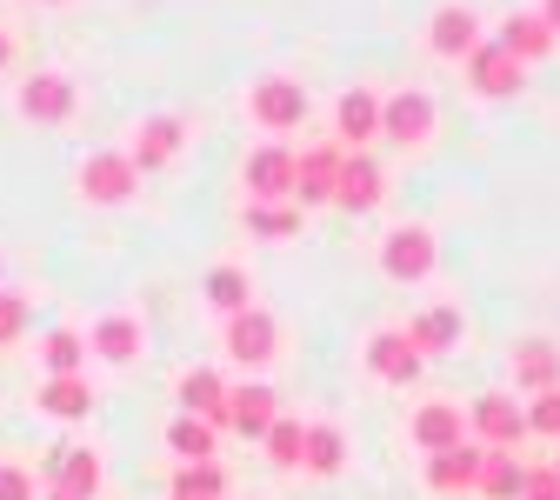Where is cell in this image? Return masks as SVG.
Instances as JSON below:
<instances>
[{"instance_id":"obj_8","label":"cell","mask_w":560,"mask_h":500,"mask_svg":"<svg viewBox=\"0 0 560 500\" xmlns=\"http://www.w3.org/2000/svg\"><path fill=\"white\" fill-rule=\"evenodd\" d=\"M334 133H340V148H347V154H361L368 140L381 133V101H374L368 88L340 94V107H334Z\"/></svg>"},{"instance_id":"obj_40","label":"cell","mask_w":560,"mask_h":500,"mask_svg":"<svg viewBox=\"0 0 560 500\" xmlns=\"http://www.w3.org/2000/svg\"><path fill=\"white\" fill-rule=\"evenodd\" d=\"M54 500H67V493H60V487H54Z\"/></svg>"},{"instance_id":"obj_2","label":"cell","mask_w":560,"mask_h":500,"mask_svg":"<svg viewBox=\"0 0 560 500\" xmlns=\"http://www.w3.org/2000/svg\"><path fill=\"white\" fill-rule=\"evenodd\" d=\"M381 133L400 140V148H413V140H428L434 133V101L420 94V88H400L381 101Z\"/></svg>"},{"instance_id":"obj_25","label":"cell","mask_w":560,"mask_h":500,"mask_svg":"<svg viewBox=\"0 0 560 500\" xmlns=\"http://www.w3.org/2000/svg\"><path fill=\"white\" fill-rule=\"evenodd\" d=\"M501 47H508V54H514V60L527 67V60H540V54L553 47V27H547L540 14H514V21L501 27Z\"/></svg>"},{"instance_id":"obj_34","label":"cell","mask_w":560,"mask_h":500,"mask_svg":"<svg viewBox=\"0 0 560 500\" xmlns=\"http://www.w3.org/2000/svg\"><path fill=\"white\" fill-rule=\"evenodd\" d=\"M527 434L560 441V387H540V394H534V407H527Z\"/></svg>"},{"instance_id":"obj_35","label":"cell","mask_w":560,"mask_h":500,"mask_svg":"<svg viewBox=\"0 0 560 500\" xmlns=\"http://www.w3.org/2000/svg\"><path fill=\"white\" fill-rule=\"evenodd\" d=\"M27 334V301L21 294H0V347Z\"/></svg>"},{"instance_id":"obj_7","label":"cell","mask_w":560,"mask_h":500,"mask_svg":"<svg viewBox=\"0 0 560 500\" xmlns=\"http://www.w3.org/2000/svg\"><path fill=\"white\" fill-rule=\"evenodd\" d=\"M21 114L27 120H40V127H54V120H67L74 114V81L67 74H34V81H21Z\"/></svg>"},{"instance_id":"obj_28","label":"cell","mask_w":560,"mask_h":500,"mask_svg":"<svg viewBox=\"0 0 560 500\" xmlns=\"http://www.w3.org/2000/svg\"><path fill=\"white\" fill-rule=\"evenodd\" d=\"M167 441H174V454H180L187 467L214 461V427H207V420H194V414H180V420L167 427Z\"/></svg>"},{"instance_id":"obj_30","label":"cell","mask_w":560,"mask_h":500,"mask_svg":"<svg viewBox=\"0 0 560 500\" xmlns=\"http://www.w3.org/2000/svg\"><path fill=\"white\" fill-rule=\"evenodd\" d=\"M247 294H254V288H247V274H241V267H214V274H207V301H214V307L247 314V307H254Z\"/></svg>"},{"instance_id":"obj_18","label":"cell","mask_w":560,"mask_h":500,"mask_svg":"<svg viewBox=\"0 0 560 500\" xmlns=\"http://www.w3.org/2000/svg\"><path fill=\"white\" fill-rule=\"evenodd\" d=\"M228 407H234V427H241L247 441H267V427L280 420L273 387H234V394H228Z\"/></svg>"},{"instance_id":"obj_33","label":"cell","mask_w":560,"mask_h":500,"mask_svg":"<svg viewBox=\"0 0 560 500\" xmlns=\"http://www.w3.org/2000/svg\"><path fill=\"white\" fill-rule=\"evenodd\" d=\"M174 500H221V467H214V461L180 467V474H174Z\"/></svg>"},{"instance_id":"obj_20","label":"cell","mask_w":560,"mask_h":500,"mask_svg":"<svg viewBox=\"0 0 560 500\" xmlns=\"http://www.w3.org/2000/svg\"><path fill=\"white\" fill-rule=\"evenodd\" d=\"M514 381L534 387V394L553 387V381H560V347H553V340H527V347H514Z\"/></svg>"},{"instance_id":"obj_39","label":"cell","mask_w":560,"mask_h":500,"mask_svg":"<svg viewBox=\"0 0 560 500\" xmlns=\"http://www.w3.org/2000/svg\"><path fill=\"white\" fill-rule=\"evenodd\" d=\"M8 60H14V40H8V27H0V74H8Z\"/></svg>"},{"instance_id":"obj_19","label":"cell","mask_w":560,"mask_h":500,"mask_svg":"<svg viewBox=\"0 0 560 500\" xmlns=\"http://www.w3.org/2000/svg\"><path fill=\"white\" fill-rule=\"evenodd\" d=\"M413 441L428 447V454H447V447H460V407H447V400L420 407V414H413Z\"/></svg>"},{"instance_id":"obj_26","label":"cell","mask_w":560,"mask_h":500,"mask_svg":"<svg viewBox=\"0 0 560 500\" xmlns=\"http://www.w3.org/2000/svg\"><path fill=\"white\" fill-rule=\"evenodd\" d=\"M40 361H47V381L81 374V368H88V340H81V334H67V327H54V334L40 340Z\"/></svg>"},{"instance_id":"obj_38","label":"cell","mask_w":560,"mask_h":500,"mask_svg":"<svg viewBox=\"0 0 560 500\" xmlns=\"http://www.w3.org/2000/svg\"><path fill=\"white\" fill-rule=\"evenodd\" d=\"M540 21H547V27L560 34V0H540Z\"/></svg>"},{"instance_id":"obj_37","label":"cell","mask_w":560,"mask_h":500,"mask_svg":"<svg viewBox=\"0 0 560 500\" xmlns=\"http://www.w3.org/2000/svg\"><path fill=\"white\" fill-rule=\"evenodd\" d=\"M0 500H34V480L21 467H0Z\"/></svg>"},{"instance_id":"obj_1","label":"cell","mask_w":560,"mask_h":500,"mask_svg":"<svg viewBox=\"0 0 560 500\" xmlns=\"http://www.w3.org/2000/svg\"><path fill=\"white\" fill-rule=\"evenodd\" d=\"M474 427H480L487 454H514V447L527 441V414H521L508 394H480V400H474Z\"/></svg>"},{"instance_id":"obj_16","label":"cell","mask_w":560,"mask_h":500,"mask_svg":"<svg viewBox=\"0 0 560 500\" xmlns=\"http://www.w3.org/2000/svg\"><path fill=\"white\" fill-rule=\"evenodd\" d=\"M480 467H487V447H447V454H434L428 461V480L441 487V493H467V487H480Z\"/></svg>"},{"instance_id":"obj_29","label":"cell","mask_w":560,"mask_h":500,"mask_svg":"<svg viewBox=\"0 0 560 500\" xmlns=\"http://www.w3.org/2000/svg\"><path fill=\"white\" fill-rule=\"evenodd\" d=\"M340 461H347V441H340V427H307L301 467H314V474H340Z\"/></svg>"},{"instance_id":"obj_10","label":"cell","mask_w":560,"mask_h":500,"mask_svg":"<svg viewBox=\"0 0 560 500\" xmlns=\"http://www.w3.org/2000/svg\"><path fill=\"white\" fill-rule=\"evenodd\" d=\"M340 161H347V148H340V140H334V148H307V154L294 161V194H301V207H314V200H334Z\"/></svg>"},{"instance_id":"obj_31","label":"cell","mask_w":560,"mask_h":500,"mask_svg":"<svg viewBox=\"0 0 560 500\" xmlns=\"http://www.w3.org/2000/svg\"><path fill=\"white\" fill-rule=\"evenodd\" d=\"M301 447H307V427L301 420H273L267 427V461L273 467H301Z\"/></svg>"},{"instance_id":"obj_24","label":"cell","mask_w":560,"mask_h":500,"mask_svg":"<svg viewBox=\"0 0 560 500\" xmlns=\"http://www.w3.org/2000/svg\"><path fill=\"white\" fill-rule=\"evenodd\" d=\"M407 340H413V353H441V347H460V314L454 307H428L413 327H407Z\"/></svg>"},{"instance_id":"obj_12","label":"cell","mask_w":560,"mask_h":500,"mask_svg":"<svg viewBox=\"0 0 560 500\" xmlns=\"http://www.w3.org/2000/svg\"><path fill=\"white\" fill-rule=\"evenodd\" d=\"M381 194H387V187H381V167H374L368 154H347V161H340L334 200H340L347 213H374V207H381Z\"/></svg>"},{"instance_id":"obj_5","label":"cell","mask_w":560,"mask_h":500,"mask_svg":"<svg viewBox=\"0 0 560 500\" xmlns=\"http://www.w3.org/2000/svg\"><path fill=\"white\" fill-rule=\"evenodd\" d=\"M254 120H260L267 133L301 127V120H307V88H301V81H260V88H254Z\"/></svg>"},{"instance_id":"obj_4","label":"cell","mask_w":560,"mask_h":500,"mask_svg":"<svg viewBox=\"0 0 560 500\" xmlns=\"http://www.w3.org/2000/svg\"><path fill=\"white\" fill-rule=\"evenodd\" d=\"M180 140H187V127H180L174 114H154V120H140V133H133V148H127L133 174H154V167H167V161L180 154Z\"/></svg>"},{"instance_id":"obj_13","label":"cell","mask_w":560,"mask_h":500,"mask_svg":"<svg viewBox=\"0 0 560 500\" xmlns=\"http://www.w3.org/2000/svg\"><path fill=\"white\" fill-rule=\"evenodd\" d=\"M47 474L60 480L67 500H94L101 493V454H88V447H54L47 454Z\"/></svg>"},{"instance_id":"obj_21","label":"cell","mask_w":560,"mask_h":500,"mask_svg":"<svg viewBox=\"0 0 560 500\" xmlns=\"http://www.w3.org/2000/svg\"><path fill=\"white\" fill-rule=\"evenodd\" d=\"M474 27H480V21H474L467 8H441V14H434V27H428V47H434V54H447V60H454V54H474V47H480V40H474Z\"/></svg>"},{"instance_id":"obj_9","label":"cell","mask_w":560,"mask_h":500,"mask_svg":"<svg viewBox=\"0 0 560 500\" xmlns=\"http://www.w3.org/2000/svg\"><path fill=\"white\" fill-rule=\"evenodd\" d=\"M294 148H260L247 154V200H280V194H294Z\"/></svg>"},{"instance_id":"obj_6","label":"cell","mask_w":560,"mask_h":500,"mask_svg":"<svg viewBox=\"0 0 560 500\" xmlns=\"http://www.w3.org/2000/svg\"><path fill=\"white\" fill-rule=\"evenodd\" d=\"M381 267H387L394 280H428V274H434V234H428V228H400V234H387Z\"/></svg>"},{"instance_id":"obj_14","label":"cell","mask_w":560,"mask_h":500,"mask_svg":"<svg viewBox=\"0 0 560 500\" xmlns=\"http://www.w3.org/2000/svg\"><path fill=\"white\" fill-rule=\"evenodd\" d=\"M180 400H187V414L207 420V427H234V407H228V387H221L214 368H194V374L180 381Z\"/></svg>"},{"instance_id":"obj_15","label":"cell","mask_w":560,"mask_h":500,"mask_svg":"<svg viewBox=\"0 0 560 500\" xmlns=\"http://www.w3.org/2000/svg\"><path fill=\"white\" fill-rule=\"evenodd\" d=\"M467 74H474L480 94H514V88H521V60H514L501 40H487V47L467 54Z\"/></svg>"},{"instance_id":"obj_17","label":"cell","mask_w":560,"mask_h":500,"mask_svg":"<svg viewBox=\"0 0 560 500\" xmlns=\"http://www.w3.org/2000/svg\"><path fill=\"white\" fill-rule=\"evenodd\" d=\"M368 368H374L381 381L407 387V381L420 374V353H413V340H407V334H374V340H368Z\"/></svg>"},{"instance_id":"obj_23","label":"cell","mask_w":560,"mask_h":500,"mask_svg":"<svg viewBox=\"0 0 560 500\" xmlns=\"http://www.w3.org/2000/svg\"><path fill=\"white\" fill-rule=\"evenodd\" d=\"M40 407H47L54 420H81V414L94 407V387H88V374H60V381H47V387H40Z\"/></svg>"},{"instance_id":"obj_36","label":"cell","mask_w":560,"mask_h":500,"mask_svg":"<svg viewBox=\"0 0 560 500\" xmlns=\"http://www.w3.org/2000/svg\"><path fill=\"white\" fill-rule=\"evenodd\" d=\"M521 500H560V474H553V467H527Z\"/></svg>"},{"instance_id":"obj_3","label":"cell","mask_w":560,"mask_h":500,"mask_svg":"<svg viewBox=\"0 0 560 500\" xmlns=\"http://www.w3.org/2000/svg\"><path fill=\"white\" fill-rule=\"evenodd\" d=\"M133 187H140V174H133V161H127V154H88V161H81V194H88V200L120 207Z\"/></svg>"},{"instance_id":"obj_27","label":"cell","mask_w":560,"mask_h":500,"mask_svg":"<svg viewBox=\"0 0 560 500\" xmlns=\"http://www.w3.org/2000/svg\"><path fill=\"white\" fill-rule=\"evenodd\" d=\"M521 487H527V467L514 454H487V467H480V493L487 500H521Z\"/></svg>"},{"instance_id":"obj_22","label":"cell","mask_w":560,"mask_h":500,"mask_svg":"<svg viewBox=\"0 0 560 500\" xmlns=\"http://www.w3.org/2000/svg\"><path fill=\"white\" fill-rule=\"evenodd\" d=\"M88 347L101 353V361H133V353H140V321H133V314H107V321L88 334Z\"/></svg>"},{"instance_id":"obj_32","label":"cell","mask_w":560,"mask_h":500,"mask_svg":"<svg viewBox=\"0 0 560 500\" xmlns=\"http://www.w3.org/2000/svg\"><path fill=\"white\" fill-rule=\"evenodd\" d=\"M247 228H254V234H267V241H280V234H294V228H301V207H267V200H247Z\"/></svg>"},{"instance_id":"obj_11","label":"cell","mask_w":560,"mask_h":500,"mask_svg":"<svg viewBox=\"0 0 560 500\" xmlns=\"http://www.w3.org/2000/svg\"><path fill=\"white\" fill-rule=\"evenodd\" d=\"M228 353L241 368H260V361H273V314L267 307H247V314H234L228 321Z\"/></svg>"}]
</instances>
